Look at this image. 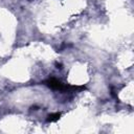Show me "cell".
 I'll use <instances>...</instances> for the list:
<instances>
[{
  "label": "cell",
  "mask_w": 134,
  "mask_h": 134,
  "mask_svg": "<svg viewBox=\"0 0 134 134\" xmlns=\"http://www.w3.org/2000/svg\"><path fill=\"white\" fill-rule=\"evenodd\" d=\"M60 113H52V114H50L49 116H48V118H47V121H55V120H58L59 118H60Z\"/></svg>",
  "instance_id": "obj_1"
}]
</instances>
